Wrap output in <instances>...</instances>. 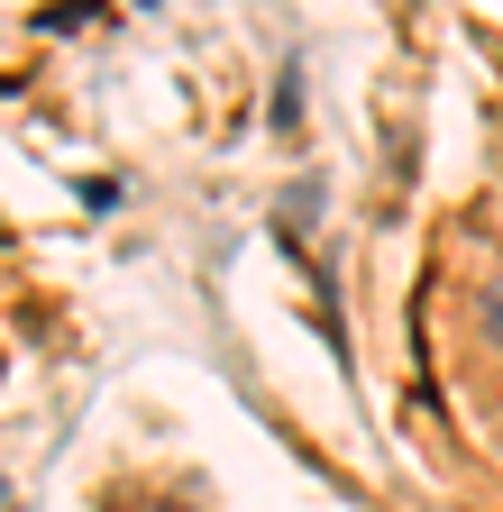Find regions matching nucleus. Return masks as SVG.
<instances>
[{"instance_id": "nucleus-1", "label": "nucleus", "mask_w": 503, "mask_h": 512, "mask_svg": "<svg viewBox=\"0 0 503 512\" xmlns=\"http://www.w3.org/2000/svg\"><path fill=\"white\" fill-rule=\"evenodd\" d=\"M476 330H485V339H503V284H485V302H476Z\"/></svg>"}, {"instance_id": "nucleus-2", "label": "nucleus", "mask_w": 503, "mask_h": 512, "mask_svg": "<svg viewBox=\"0 0 503 512\" xmlns=\"http://www.w3.org/2000/svg\"><path fill=\"white\" fill-rule=\"evenodd\" d=\"M293 119H302V83L284 74V83H275V128H293Z\"/></svg>"}]
</instances>
